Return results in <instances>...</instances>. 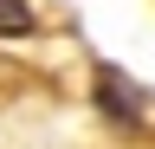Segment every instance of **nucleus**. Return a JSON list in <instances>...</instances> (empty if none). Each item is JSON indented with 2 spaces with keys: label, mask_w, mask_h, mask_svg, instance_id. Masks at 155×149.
I'll return each mask as SVG.
<instances>
[{
  "label": "nucleus",
  "mask_w": 155,
  "mask_h": 149,
  "mask_svg": "<svg viewBox=\"0 0 155 149\" xmlns=\"http://www.w3.org/2000/svg\"><path fill=\"white\" fill-rule=\"evenodd\" d=\"M32 32V0H0V39Z\"/></svg>",
  "instance_id": "f03ea898"
},
{
  "label": "nucleus",
  "mask_w": 155,
  "mask_h": 149,
  "mask_svg": "<svg viewBox=\"0 0 155 149\" xmlns=\"http://www.w3.org/2000/svg\"><path fill=\"white\" fill-rule=\"evenodd\" d=\"M97 110H104L110 123H123V130H142V123H149V97H142L116 65H97Z\"/></svg>",
  "instance_id": "f257e3e1"
}]
</instances>
